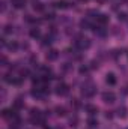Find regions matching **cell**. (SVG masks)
<instances>
[{
    "label": "cell",
    "instance_id": "obj_19",
    "mask_svg": "<svg viewBox=\"0 0 128 129\" xmlns=\"http://www.w3.org/2000/svg\"><path fill=\"white\" fill-rule=\"evenodd\" d=\"M12 30H11V26H6L5 27V33H11Z\"/></svg>",
    "mask_w": 128,
    "mask_h": 129
},
{
    "label": "cell",
    "instance_id": "obj_16",
    "mask_svg": "<svg viewBox=\"0 0 128 129\" xmlns=\"http://www.w3.org/2000/svg\"><path fill=\"white\" fill-rule=\"evenodd\" d=\"M56 111H57V114H59V116H65V108H63V107H57V108H56Z\"/></svg>",
    "mask_w": 128,
    "mask_h": 129
},
{
    "label": "cell",
    "instance_id": "obj_1",
    "mask_svg": "<svg viewBox=\"0 0 128 129\" xmlns=\"http://www.w3.org/2000/svg\"><path fill=\"white\" fill-rule=\"evenodd\" d=\"M95 92H96V89L92 83H86V84L83 86V90H81V93H83L84 98H92L95 95Z\"/></svg>",
    "mask_w": 128,
    "mask_h": 129
},
{
    "label": "cell",
    "instance_id": "obj_13",
    "mask_svg": "<svg viewBox=\"0 0 128 129\" xmlns=\"http://www.w3.org/2000/svg\"><path fill=\"white\" fill-rule=\"evenodd\" d=\"M80 26H81L83 29H89V27H92V24L89 23V20H81V23H80Z\"/></svg>",
    "mask_w": 128,
    "mask_h": 129
},
{
    "label": "cell",
    "instance_id": "obj_10",
    "mask_svg": "<svg viewBox=\"0 0 128 129\" xmlns=\"http://www.w3.org/2000/svg\"><path fill=\"white\" fill-rule=\"evenodd\" d=\"M12 5H14V8H17V9H21V8H24L26 2H24V0H12Z\"/></svg>",
    "mask_w": 128,
    "mask_h": 129
},
{
    "label": "cell",
    "instance_id": "obj_15",
    "mask_svg": "<svg viewBox=\"0 0 128 129\" xmlns=\"http://www.w3.org/2000/svg\"><path fill=\"white\" fill-rule=\"evenodd\" d=\"M30 36H32V38H38V36H39V30H38V29H32V30H30Z\"/></svg>",
    "mask_w": 128,
    "mask_h": 129
},
{
    "label": "cell",
    "instance_id": "obj_5",
    "mask_svg": "<svg viewBox=\"0 0 128 129\" xmlns=\"http://www.w3.org/2000/svg\"><path fill=\"white\" fill-rule=\"evenodd\" d=\"M68 92H69V87H68L66 84H59V86H57V90H56V93H57V95L63 96V95H66Z\"/></svg>",
    "mask_w": 128,
    "mask_h": 129
},
{
    "label": "cell",
    "instance_id": "obj_18",
    "mask_svg": "<svg viewBox=\"0 0 128 129\" xmlns=\"http://www.w3.org/2000/svg\"><path fill=\"white\" fill-rule=\"evenodd\" d=\"M119 20L125 21V20H127V14H119Z\"/></svg>",
    "mask_w": 128,
    "mask_h": 129
},
{
    "label": "cell",
    "instance_id": "obj_14",
    "mask_svg": "<svg viewBox=\"0 0 128 129\" xmlns=\"http://www.w3.org/2000/svg\"><path fill=\"white\" fill-rule=\"evenodd\" d=\"M50 44H51V36H48V35H47V36H44V41H42V45L45 47V45H50Z\"/></svg>",
    "mask_w": 128,
    "mask_h": 129
},
{
    "label": "cell",
    "instance_id": "obj_2",
    "mask_svg": "<svg viewBox=\"0 0 128 129\" xmlns=\"http://www.w3.org/2000/svg\"><path fill=\"white\" fill-rule=\"evenodd\" d=\"M102 101L107 102V104H113L116 101V95L113 92H104L102 93Z\"/></svg>",
    "mask_w": 128,
    "mask_h": 129
},
{
    "label": "cell",
    "instance_id": "obj_4",
    "mask_svg": "<svg viewBox=\"0 0 128 129\" xmlns=\"http://www.w3.org/2000/svg\"><path fill=\"white\" fill-rule=\"evenodd\" d=\"M96 23H98V26H105L109 23V17L105 14H98L96 15Z\"/></svg>",
    "mask_w": 128,
    "mask_h": 129
},
{
    "label": "cell",
    "instance_id": "obj_6",
    "mask_svg": "<svg viewBox=\"0 0 128 129\" xmlns=\"http://www.w3.org/2000/svg\"><path fill=\"white\" fill-rule=\"evenodd\" d=\"M118 116H119L121 119H125L128 116V108L127 107H119V108H118Z\"/></svg>",
    "mask_w": 128,
    "mask_h": 129
},
{
    "label": "cell",
    "instance_id": "obj_8",
    "mask_svg": "<svg viewBox=\"0 0 128 129\" xmlns=\"http://www.w3.org/2000/svg\"><path fill=\"white\" fill-rule=\"evenodd\" d=\"M54 6L59 8V9H66V8H69V3L65 2V0H57V2L54 3Z\"/></svg>",
    "mask_w": 128,
    "mask_h": 129
},
{
    "label": "cell",
    "instance_id": "obj_3",
    "mask_svg": "<svg viewBox=\"0 0 128 129\" xmlns=\"http://www.w3.org/2000/svg\"><path fill=\"white\" fill-rule=\"evenodd\" d=\"M75 45H77L78 48L84 50V48H89V45H91V41H89L88 38H80L78 41H75Z\"/></svg>",
    "mask_w": 128,
    "mask_h": 129
},
{
    "label": "cell",
    "instance_id": "obj_11",
    "mask_svg": "<svg viewBox=\"0 0 128 129\" xmlns=\"http://www.w3.org/2000/svg\"><path fill=\"white\" fill-rule=\"evenodd\" d=\"M86 110L89 111V114H91V116H95L96 113H98L96 107H94V105H86Z\"/></svg>",
    "mask_w": 128,
    "mask_h": 129
},
{
    "label": "cell",
    "instance_id": "obj_7",
    "mask_svg": "<svg viewBox=\"0 0 128 129\" xmlns=\"http://www.w3.org/2000/svg\"><path fill=\"white\" fill-rule=\"evenodd\" d=\"M57 57H59V51H56V50H51V51H48V54H47V59H48L50 62L56 60Z\"/></svg>",
    "mask_w": 128,
    "mask_h": 129
},
{
    "label": "cell",
    "instance_id": "obj_12",
    "mask_svg": "<svg viewBox=\"0 0 128 129\" xmlns=\"http://www.w3.org/2000/svg\"><path fill=\"white\" fill-rule=\"evenodd\" d=\"M33 9H35V11H44V5H42L41 2H36V0H35V2H33Z\"/></svg>",
    "mask_w": 128,
    "mask_h": 129
},
{
    "label": "cell",
    "instance_id": "obj_17",
    "mask_svg": "<svg viewBox=\"0 0 128 129\" xmlns=\"http://www.w3.org/2000/svg\"><path fill=\"white\" fill-rule=\"evenodd\" d=\"M88 123H89V126H91V128H95L96 125H98L95 119H89V122H88Z\"/></svg>",
    "mask_w": 128,
    "mask_h": 129
},
{
    "label": "cell",
    "instance_id": "obj_9",
    "mask_svg": "<svg viewBox=\"0 0 128 129\" xmlns=\"http://www.w3.org/2000/svg\"><path fill=\"white\" fill-rule=\"evenodd\" d=\"M105 81H107V84H110V86H115V84H116V77H115V74H107V78H105Z\"/></svg>",
    "mask_w": 128,
    "mask_h": 129
}]
</instances>
